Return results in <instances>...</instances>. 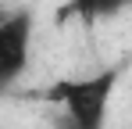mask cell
Returning a JSON list of instances; mask_svg holds the SVG:
<instances>
[{"label":"cell","mask_w":132,"mask_h":129,"mask_svg":"<svg viewBox=\"0 0 132 129\" xmlns=\"http://www.w3.org/2000/svg\"><path fill=\"white\" fill-rule=\"evenodd\" d=\"M129 4H132V0H68L64 15H71V18H79V22H86V25H93V22H104V18L121 15Z\"/></svg>","instance_id":"cell-3"},{"label":"cell","mask_w":132,"mask_h":129,"mask_svg":"<svg viewBox=\"0 0 132 129\" xmlns=\"http://www.w3.org/2000/svg\"><path fill=\"white\" fill-rule=\"evenodd\" d=\"M114 86H118V68L54 83L46 90V101H54L61 108L57 129H104Z\"/></svg>","instance_id":"cell-1"},{"label":"cell","mask_w":132,"mask_h":129,"mask_svg":"<svg viewBox=\"0 0 132 129\" xmlns=\"http://www.w3.org/2000/svg\"><path fill=\"white\" fill-rule=\"evenodd\" d=\"M32 11H7L0 22V86H11L32 58Z\"/></svg>","instance_id":"cell-2"}]
</instances>
